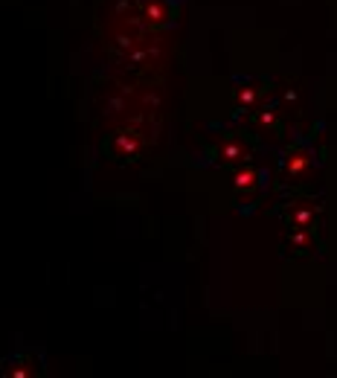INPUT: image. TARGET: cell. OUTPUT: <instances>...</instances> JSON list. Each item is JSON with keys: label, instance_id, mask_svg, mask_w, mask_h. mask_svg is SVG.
Here are the masks:
<instances>
[{"label": "cell", "instance_id": "cell-1", "mask_svg": "<svg viewBox=\"0 0 337 378\" xmlns=\"http://www.w3.org/2000/svg\"><path fill=\"white\" fill-rule=\"evenodd\" d=\"M305 169H308V154H305L302 149L288 151V160H285V175H288V178H299Z\"/></svg>", "mask_w": 337, "mask_h": 378}, {"label": "cell", "instance_id": "cell-2", "mask_svg": "<svg viewBox=\"0 0 337 378\" xmlns=\"http://www.w3.org/2000/svg\"><path fill=\"white\" fill-rule=\"evenodd\" d=\"M221 157L224 160H247V149L241 143H227L221 149Z\"/></svg>", "mask_w": 337, "mask_h": 378}, {"label": "cell", "instance_id": "cell-3", "mask_svg": "<svg viewBox=\"0 0 337 378\" xmlns=\"http://www.w3.org/2000/svg\"><path fill=\"white\" fill-rule=\"evenodd\" d=\"M236 186L244 189V193H247V189H253V186H256V172H253V169H239L236 172Z\"/></svg>", "mask_w": 337, "mask_h": 378}]
</instances>
